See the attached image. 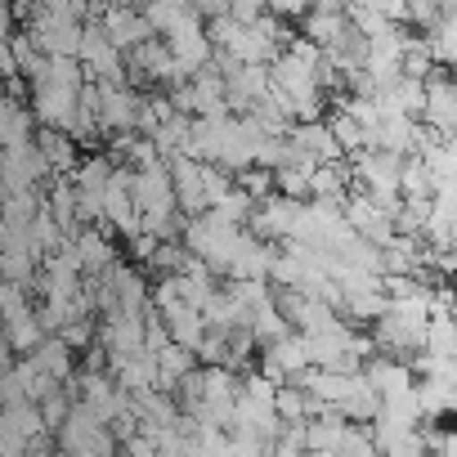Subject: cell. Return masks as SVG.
I'll list each match as a JSON object with an SVG mask.
<instances>
[{"label": "cell", "instance_id": "cell-1", "mask_svg": "<svg viewBox=\"0 0 457 457\" xmlns=\"http://www.w3.org/2000/svg\"><path fill=\"white\" fill-rule=\"evenodd\" d=\"M243 234H247V228H234V224H224L215 211H206V215L188 220L184 247H188V256L206 261L215 278H224V274H228V261H234V252H238V243H243Z\"/></svg>", "mask_w": 457, "mask_h": 457}, {"label": "cell", "instance_id": "cell-2", "mask_svg": "<svg viewBox=\"0 0 457 457\" xmlns=\"http://www.w3.org/2000/svg\"><path fill=\"white\" fill-rule=\"evenodd\" d=\"M305 206H310V202H292V197L274 193L270 202L256 206V215H252V234H256L261 243H274V247L292 243V238H296V228H301Z\"/></svg>", "mask_w": 457, "mask_h": 457}, {"label": "cell", "instance_id": "cell-3", "mask_svg": "<svg viewBox=\"0 0 457 457\" xmlns=\"http://www.w3.org/2000/svg\"><path fill=\"white\" fill-rule=\"evenodd\" d=\"M32 112H37V126L72 135L77 121H81V90L50 81V86H41V90L32 95Z\"/></svg>", "mask_w": 457, "mask_h": 457}, {"label": "cell", "instance_id": "cell-4", "mask_svg": "<svg viewBox=\"0 0 457 457\" xmlns=\"http://www.w3.org/2000/svg\"><path fill=\"white\" fill-rule=\"evenodd\" d=\"M99 23H104V32L112 37V46H117L121 54H130V50H139V46H148V41H162V37L153 32V23L144 19V5H130V0H117V5H108Z\"/></svg>", "mask_w": 457, "mask_h": 457}, {"label": "cell", "instance_id": "cell-5", "mask_svg": "<svg viewBox=\"0 0 457 457\" xmlns=\"http://www.w3.org/2000/svg\"><path fill=\"white\" fill-rule=\"evenodd\" d=\"M99 90H104V108H99L104 144H108L112 135H135L148 95H139V90H130V86H99Z\"/></svg>", "mask_w": 457, "mask_h": 457}, {"label": "cell", "instance_id": "cell-6", "mask_svg": "<svg viewBox=\"0 0 457 457\" xmlns=\"http://www.w3.org/2000/svg\"><path fill=\"white\" fill-rule=\"evenodd\" d=\"M430 130H439L444 139L457 135V77L453 68H435V77L426 81V117Z\"/></svg>", "mask_w": 457, "mask_h": 457}, {"label": "cell", "instance_id": "cell-7", "mask_svg": "<svg viewBox=\"0 0 457 457\" xmlns=\"http://www.w3.org/2000/svg\"><path fill=\"white\" fill-rule=\"evenodd\" d=\"M99 345L117 359H130V354H144L148 350V319H135V314H112L99 323Z\"/></svg>", "mask_w": 457, "mask_h": 457}, {"label": "cell", "instance_id": "cell-8", "mask_svg": "<svg viewBox=\"0 0 457 457\" xmlns=\"http://www.w3.org/2000/svg\"><path fill=\"white\" fill-rule=\"evenodd\" d=\"M301 37H310L323 54L337 50V46L350 37V14H345V5H337V0H323V5H314V10L305 14V23H301Z\"/></svg>", "mask_w": 457, "mask_h": 457}, {"label": "cell", "instance_id": "cell-9", "mask_svg": "<svg viewBox=\"0 0 457 457\" xmlns=\"http://www.w3.org/2000/svg\"><path fill=\"white\" fill-rule=\"evenodd\" d=\"M144 19L153 23V32H157L162 41L206 28V19L197 14V5H188V0H153V5H144Z\"/></svg>", "mask_w": 457, "mask_h": 457}, {"label": "cell", "instance_id": "cell-10", "mask_svg": "<svg viewBox=\"0 0 457 457\" xmlns=\"http://www.w3.org/2000/svg\"><path fill=\"white\" fill-rule=\"evenodd\" d=\"M170 179H175V197H179V211L188 220L206 215L211 202H206V184H202V162L197 157H170Z\"/></svg>", "mask_w": 457, "mask_h": 457}, {"label": "cell", "instance_id": "cell-11", "mask_svg": "<svg viewBox=\"0 0 457 457\" xmlns=\"http://www.w3.org/2000/svg\"><path fill=\"white\" fill-rule=\"evenodd\" d=\"M363 377H368V386H372L381 399H403V395L417 390V372H412L408 359H386V354H377V359H368Z\"/></svg>", "mask_w": 457, "mask_h": 457}, {"label": "cell", "instance_id": "cell-12", "mask_svg": "<svg viewBox=\"0 0 457 457\" xmlns=\"http://www.w3.org/2000/svg\"><path fill=\"white\" fill-rule=\"evenodd\" d=\"M37 112L28 104H14L5 99V108H0V144H5V153H19V148H32L37 144Z\"/></svg>", "mask_w": 457, "mask_h": 457}, {"label": "cell", "instance_id": "cell-13", "mask_svg": "<svg viewBox=\"0 0 457 457\" xmlns=\"http://www.w3.org/2000/svg\"><path fill=\"white\" fill-rule=\"evenodd\" d=\"M112 283H117L121 314H135V319H148V314H153V287L144 283V270L117 265V270H112Z\"/></svg>", "mask_w": 457, "mask_h": 457}, {"label": "cell", "instance_id": "cell-14", "mask_svg": "<svg viewBox=\"0 0 457 457\" xmlns=\"http://www.w3.org/2000/svg\"><path fill=\"white\" fill-rule=\"evenodd\" d=\"M37 148L46 153V162L54 166V175H77V166L86 162V153H81V144L72 139V135H63V130H37Z\"/></svg>", "mask_w": 457, "mask_h": 457}, {"label": "cell", "instance_id": "cell-15", "mask_svg": "<svg viewBox=\"0 0 457 457\" xmlns=\"http://www.w3.org/2000/svg\"><path fill=\"white\" fill-rule=\"evenodd\" d=\"M292 144L301 148V153H314L323 166H337V162H350L345 157V148L337 144V135H332V126L328 121H314V126H296L292 130Z\"/></svg>", "mask_w": 457, "mask_h": 457}, {"label": "cell", "instance_id": "cell-16", "mask_svg": "<svg viewBox=\"0 0 457 457\" xmlns=\"http://www.w3.org/2000/svg\"><path fill=\"white\" fill-rule=\"evenodd\" d=\"M377 99H381V108H386V112H399V117H412V121H421V117H426V81L399 77V81H395L390 90H381Z\"/></svg>", "mask_w": 457, "mask_h": 457}, {"label": "cell", "instance_id": "cell-17", "mask_svg": "<svg viewBox=\"0 0 457 457\" xmlns=\"http://www.w3.org/2000/svg\"><path fill=\"white\" fill-rule=\"evenodd\" d=\"M0 430H5V435H19V439H28V444H41V439H50V435H54V430L46 426L41 403H19V408H5V412H0Z\"/></svg>", "mask_w": 457, "mask_h": 457}, {"label": "cell", "instance_id": "cell-18", "mask_svg": "<svg viewBox=\"0 0 457 457\" xmlns=\"http://www.w3.org/2000/svg\"><path fill=\"white\" fill-rule=\"evenodd\" d=\"M77 359H81V354H77V350H72L63 337H50V341L32 354V363H37L46 377H54L59 386H68V381L77 377Z\"/></svg>", "mask_w": 457, "mask_h": 457}, {"label": "cell", "instance_id": "cell-19", "mask_svg": "<svg viewBox=\"0 0 457 457\" xmlns=\"http://www.w3.org/2000/svg\"><path fill=\"white\" fill-rule=\"evenodd\" d=\"M77 252H81V261H86V278H99V274H108V270L121 265V261H117V243L104 238L99 228H86V234L77 238Z\"/></svg>", "mask_w": 457, "mask_h": 457}, {"label": "cell", "instance_id": "cell-20", "mask_svg": "<svg viewBox=\"0 0 457 457\" xmlns=\"http://www.w3.org/2000/svg\"><path fill=\"white\" fill-rule=\"evenodd\" d=\"M166 319V328H170V337H175V345H184V350H202V341H206V319H202V310H193V305H179V310H170V314H162Z\"/></svg>", "mask_w": 457, "mask_h": 457}, {"label": "cell", "instance_id": "cell-21", "mask_svg": "<svg viewBox=\"0 0 457 457\" xmlns=\"http://www.w3.org/2000/svg\"><path fill=\"white\" fill-rule=\"evenodd\" d=\"M345 430H350L345 412L310 421V426H305V453H341V444H345Z\"/></svg>", "mask_w": 457, "mask_h": 457}, {"label": "cell", "instance_id": "cell-22", "mask_svg": "<svg viewBox=\"0 0 457 457\" xmlns=\"http://www.w3.org/2000/svg\"><path fill=\"white\" fill-rule=\"evenodd\" d=\"M399 184H403V202H435V170L421 162V157H403V175H399Z\"/></svg>", "mask_w": 457, "mask_h": 457}, {"label": "cell", "instance_id": "cell-23", "mask_svg": "<svg viewBox=\"0 0 457 457\" xmlns=\"http://www.w3.org/2000/svg\"><path fill=\"white\" fill-rule=\"evenodd\" d=\"M14 377H19V386H23V395H28V403H46V399H54L63 386L54 381V377H46L32 359H19L14 368H10Z\"/></svg>", "mask_w": 457, "mask_h": 457}, {"label": "cell", "instance_id": "cell-24", "mask_svg": "<svg viewBox=\"0 0 457 457\" xmlns=\"http://www.w3.org/2000/svg\"><path fill=\"white\" fill-rule=\"evenodd\" d=\"M426 354L435 359H457V319L453 314H435L426 328Z\"/></svg>", "mask_w": 457, "mask_h": 457}, {"label": "cell", "instance_id": "cell-25", "mask_svg": "<svg viewBox=\"0 0 457 457\" xmlns=\"http://www.w3.org/2000/svg\"><path fill=\"white\" fill-rule=\"evenodd\" d=\"M328 126H332V135H337V144L345 148V157H359V153H368V130L350 117V112H328Z\"/></svg>", "mask_w": 457, "mask_h": 457}, {"label": "cell", "instance_id": "cell-26", "mask_svg": "<svg viewBox=\"0 0 457 457\" xmlns=\"http://www.w3.org/2000/svg\"><path fill=\"white\" fill-rule=\"evenodd\" d=\"M256 206H261V202H252L243 188H234V193H228V197L215 206V215H220L224 224H234V228H252V215H256Z\"/></svg>", "mask_w": 457, "mask_h": 457}, {"label": "cell", "instance_id": "cell-27", "mask_svg": "<svg viewBox=\"0 0 457 457\" xmlns=\"http://www.w3.org/2000/svg\"><path fill=\"white\" fill-rule=\"evenodd\" d=\"M0 310H5V328H10V323L37 314V296L28 287H19V283H5V287H0Z\"/></svg>", "mask_w": 457, "mask_h": 457}, {"label": "cell", "instance_id": "cell-28", "mask_svg": "<svg viewBox=\"0 0 457 457\" xmlns=\"http://www.w3.org/2000/svg\"><path fill=\"white\" fill-rule=\"evenodd\" d=\"M238 188H243L252 202H270V197L278 193V175H274V170H265V166H252V170H243V175H238Z\"/></svg>", "mask_w": 457, "mask_h": 457}, {"label": "cell", "instance_id": "cell-29", "mask_svg": "<svg viewBox=\"0 0 457 457\" xmlns=\"http://www.w3.org/2000/svg\"><path fill=\"white\" fill-rule=\"evenodd\" d=\"M278 417H283V426H296V421H310V399H305V390L301 386H283L278 390Z\"/></svg>", "mask_w": 457, "mask_h": 457}, {"label": "cell", "instance_id": "cell-30", "mask_svg": "<svg viewBox=\"0 0 457 457\" xmlns=\"http://www.w3.org/2000/svg\"><path fill=\"white\" fill-rule=\"evenodd\" d=\"M202 184H206V202H211V211L238 188V175H228L224 166H202Z\"/></svg>", "mask_w": 457, "mask_h": 457}, {"label": "cell", "instance_id": "cell-31", "mask_svg": "<svg viewBox=\"0 0 457 457\" xmlns=\"http://www.w3.org/2000/svg\"><path fill=\"white\" fill-rule=\"evenodd\" d=\"M337 457H381V448H377V439H372V426H350Z\"/></svg>", "mask_w": 457, "mask_h": 457}, {"label": "cell", "instance_id": "cell-32", "mask_svg": "<svg viewBox=\"0 0 457 457\" xmlns=\"http://www.w3.org/2000/svg\"><path fill=\"white\" fill-rule=\"evenodd\" d=\"M72 408H77V403H72V395H68V390H59L54 399H46V403H41V412H46V426H50V430L59 435V430L68 426Z\"/></svg>", "mask_w": 457, "mask_h": 457}, {"label": "cell", "instance_id": "cell-33", "mask_svg": "<svg viewBox=\"0 0 457 457\" xmlns=\"http://www.w3.org/2000/svg\"><path fill=\"white\" fill-rule=\"evenodd\" d=\"M265 14H270V5H261V0H234V5H228V19L243 23V28H256Z\"/></svg>", "mask_w": 457, "mask_h": 457}, {"label": "cell", "instance_id": "cell-34", "mask_svg": "<svg viewBox=\"0 0 457 457\" xmlns=\"http://www.w3.org/2000/svg\"><path fill=\"white\" fill-rule=\"evenodd\" d=\"M435 457H457V426H448V430H444V439H439Z\"/></svg>", "mask_w": 457, "mask_h": 457}, {"label": "cell", "instance_id": "cell-35", "mask_svg": "<svg viewBox=\"0 0 457 457\" xmlns=\"http://www.w3.org/2000/svg\"><path fill=\"white\" fill-rule=\"evenodd\" d=\"M274 457H305V453H301V448H283V444H278V448H274Z\"/></svg>", "mask_w": 457, "mask_h": 457}, {"label": "cell", "instance_id": "cell-36", "mask_svg": "<svg viewBox=\"0 0 457 457\" xmlns=\"http://www.w3.org/2000/svg\"><path fill=\"white\" fill-rule=\"evenodd\" d=\"M121 457H126V453H121Z\"/></svg>", "mask_w": 457, "mask_h": 457}]
</instances>
